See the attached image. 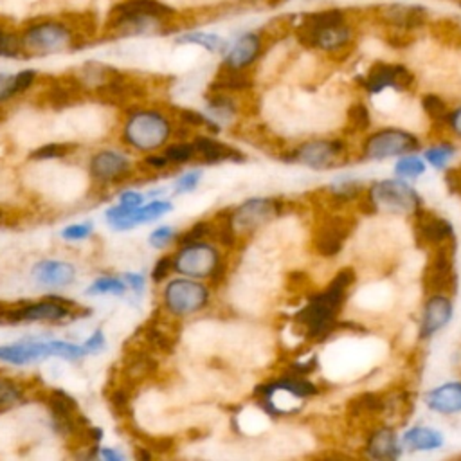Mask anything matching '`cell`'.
I'll return each mask as SVG.
<instances>
[{"instance_id":"obj_1","label":"cell","mask_w":461,"mask_h":461,"mask_svg":"<svg viewBox=\"0 0 461 461\" xmlns=\"http://www.w3.org/2000/svg\"><path fill=\"white\" fill-rule=\"evenodd\" d=\"M175 9L160 0H119L104 20V32L112 38L149 36L167 29Z\"/></svg>"},{"instance_id":"obj_2","label":"cell","mask_w":461,"mask_h":461,"mask_svg":"<svg viewBox=\"0 0 461 461\" xmlns=\"http://www.w3.org/2000/svg\"><path fill=\"white\" fill-rule=\"evenodd\" d=\"M355 283V270L342 268L330 281L324 292L310 297L308 304L295 313V322L301 324L312 340H321L335 330V317L346 299V290Z\"/></svg>"},{"instance_id":"obj_3","label":"cell","mask_w":461,"mask_h":461,"mask_svg":"<svg viewBox=\"0 0 461 461\" xmlns=\"http://www.w3.org/2000/svg\"><path fill=\"white\" fill-rule=\"evenodd\" d=\"M23 56H49L72 50L79 45L81 34L72 22L61 18H38L27 22L20 31Z\"/></svg>"},{"instance_id":"obj_4","label":"cell","mask_w":461,"mask_h":461,"mask_svg":"<svg viewBox=\"0 0 461 461\" xmlns=\"http://www.w3.org/2000/svg\"><path fill=\"white\" fill-rule=\"evenodd\" d=\"M295 36L304 47L333 52L344 49L351 41L353 32L340 9H321L303 18Z\"/></svg>"},{"instance_id":"obj_5","label":"cell","mask_w":461,"mask_h":461,"mask_svg":"<svg viewBox=\"0 0 461 461\" xmlns=\"http://www.w3.org/2000/svg\"><path fill=\"white\" fill-rule=\"evenodd\" d=\"M171 135V124L166 115L155 110H139L133 112L122 128L124 140L139 149L151 151L160 148Z\"/></svg>"},{"instance_id":"obj_6","label":"cell","mask_w":461,"mask_h":461,"mask_svg":"<svg viewBox=\"0 0 461 461\" xmlns=\"http://www.w3.org/2000/svg\"><path fill=\"white\" fill-rule=\"evenodd\" d=\"M85 348L65 342V340H45V342H16L0 346V360L14 366H23L45 357H63L77 360L85 355Z\"/></svg>"},{"instance_id":"obj_7","label":"cell","mask_w":461,"mask_h":461,"mask_svg":"<svg viewBox=\"0 0 461 461\" xmlns=\"http://www.w3.org/2000/svg\"><path fill=\"white\" fill-rule=\"evenodd\" d=\"M162 297H164V306L167 308L169 313L176 317H184V315L196 313L207 306L209 290L205 285L194 279L178 277L167 283Z\"/></svg>"},{"instance_id":"obj_8","label":"cell","mask_w":461,"mask_h":461,"mask_svg":"<svg viewBox=\"0 0 461 461\" xmlns=\"http://www.w3.org/2000/svg\"><path fill=\"white\" fill-rule=\"evenodd\" d=\"M376 209L391 212H414L420 207L418 193L402 180H382L367 191Z\"/></svg>"},{"instance_id":"obj_9","label":"cell","mask_w":461,"mask_h":461,"mask_svg":"<svg viewBox=\"0 0 461 461\" xmlns=\"http://www.w3.org/2000/svg\"><path fill=\"white\" fill-rule=\"evenodd\" d=\"M220 265V254L212 245L196 241L182 245L173 256V268L187 277H209Z\"/></svg>"},{"instance_id":"obj_10","label":"cell","mask_w":461,"mask_h":461,"mask_svg":"<svg viewBox=\"0 0 461 461\" xmlns=\"http://www.w3.org/2000/svg\"><path fill=\"white\" fill-rule=\"evenodd\" d=\"M418 139L403 130L385 128L371 133L364 142V157L369 160H384L389 157L403 155L407 151L418 149Z\"/></svg>"},{"instance_id":"obj_11","label":"cell","mask_w":461,"mask_h":461,"mask_svg":"<svg viewBox=\"0 0 461 461\" xmlns=\"http://www.w3.org/2000/svg\"><path fill=\"white\" fill-rule=\"evenodd\" d=\"M436 252L425 268L423 285L425 290L443 294L456 292V272H454V250L456 247L448 241L436 245Z\"/></svg>"},{"instance_id":"obj_12","label":"cell","mask_w":461,"mask_h":461,"mask_svg":"<svg viewBox=\"0 0 461 461\" xmlns=\"http://www.w3.org/2000/svg\"><path fill=\"white\" fill-rule=\"evenodd\" d=\"M360 81L369 94H378L385 88L409 90L414 83V74L400 63L376 61L369 67V70Z\"/></svg>"},{"instance_id":"obj_13","label":"cell","mask_w":461,"mask_h":461,"mask_svg":"<svg viewBox=\"0 0 461 461\" xmlns=\"http://www.w3.org/2000/svg\"><path fill=\"white\" fill-rule=\"evenodd\" d=\"M292 157L313 169H326L337 166L339 158L344 157V144L340 140H312L294 149Z\"/></svg>"},{"instance_id":"obj_14","label":"cell","mask_w":461,"mask_h":461,"mask_svg":"<svg viewBox=\"0 0 461 461\" xmlns=\"http://www.w3.org/2000/svg\"><path fill=\"white\" fill-rule=\"evenodd\" d=\"M351 221L342 216H330L326 218L315 230L313 247L321 256H335L340 252L346 238L351 232Z\"/></svg>"},{"instance_id":"obj_15","label":"cell","mask_w":461,"mask_h":461,"mask_svg":"<svg viewBox=\"0 0 461 461\" xmlns=\"http://www.w3.org/2000/svg\"><path fill=\"white\" fill-rule=\"evenodd\" d=\"M88 171L97 182H119L130 173V160L113 149L97 151L88 164Z\"/></svg>"},{"instance_id":"obj_16","label":"cell","mask_w":461,"mask_h":461,"mask_svg":"<svg viewBox=\"0 0 461 461\" xmlns=\"http://www.w3.org/2000/svg\"><path fill=\"white\" fill-rule=\"evenodd\" d=\"M277 212V203L268 198H250L243 202L232 214L234 229H256Z\"/></svg>"},{"instance_id":"obj_17","label":"cell","mask_w":461,"mask_h":461,"mask_svg":"<svg viewBox=\"0 0 461 461\" xmlns=\"http://www.w3.org/2000/svg\"><path fill=\"white\" fill-rule=\"evenodd\" d=\"M380 16L394 31H414L421 27L427 20V11L423 5L411 4H389L380 9Z\"/></svg>"},{"instance_id":"obj_18","label":"cell","mask_w":461,"mask_h":461,"mask_svg":"<svg viewBox=\"0 0 461 461\" xmlns=\"http://www.w3.org/2000/svg\"><path fill=\"white\" fill-rule=\"evenodd\" d=\"M416 214V238L421 241V243H427V245H439V243H445L448 240H452L454 236V229L452 225L441 218V216H436L429 211H414Z\"/></svg>"},{"instance_id":"obj_19","label":"cell","mask_w":461,"mask_h":461,"mask_svg":"<svg viewBox=\"0 0 461 461\" xmlns=\"http://www.w3.org/2000/svg\"><path fill=\"white\" fill-rule=\"evenodd\" d=\"M452 303L443 294H434L423 308L421 324H420V337L427 339L432 337L436 331H439L443 326L448 324L452 317Z\"/></svg>"},{"instance_id":"obj_20","label":"cell","mask_w":461,"mask_h":461,"mask_svg":"<svg viewBox=\"0 0 461 461\" xmlns=\"http://www.w3.org/2000/svg\"><path fill=\"white\" fill-rule=\"evenodd\" d=\"M261 47L263 43L259 34L245 32L232 43L223 63L234 68H247L258 59V56L261 54Z\"/></svg>"},{"instance_id":"obj_21","label":"cell","mask_w":461,"mask_h":461,"mask_svg":"<svg viewBox=\"0 0 461 461\" xmlns=\"http://www.w3.org/2000/svg\"><path fill=\"white\" fill-rule=\"evenodd\" d=\"M74 276L76 268L67 261L43 259L32 267V277L47 286H67L74 281Z\"/></svg>"},{"instance_id":"obj_22","label":"cell","mask_w":461,"mask_h":461,"mask_svg":"<svg viewBox=\"0 0 461 461\" xmlns=\"http://www.w3.org/2000/svg\"><path fill=\"white\" fill-rule=\"evenodd\" d=\"M429 409L441 414H454L461 411V382H447L439 387L430 389L425 394Z\"/></svg>"},{"instance_id":"obj_23","label":"cell","mask_w":461,"mask_h":461,"mask_svg":"<svg viewBox=\"0 0 461 461\" xmlns=\"http://www.w3.org/2000/svg\"><path fill=\"white\" fill-rule=\"evenodd\" d=\"M193 146H194V155H200L205 162H221V160L238 162V160H243V155L236 148H232L225 142L214 140L211 137L200 135L193 140Z\"/></svg>"},{"instance_id":"obj_24","label":"cell","mask_w":461,"mask_h":461,"mask_svg":"<svg viewBox=\"0 0 461 461\" xmlns=\"http://www.w3.org/2000/svg\"><path fill=\"white\" fill-rule=\"evenodd\" d=\"M276 391H285L290 393L292 396L297 398H306V396H313L317 394V385L312 384L310 380H306L304 376H295V375H285L281 380L263 385L258 389V393L261 394V398H268L272 396Z\"/></svg>"},{"instance_id":"obj_25","label":"cell","mask_w":461,"mask_h":461,"mask_svg":"<svg viewBox=\"0 0 461 461\" xmlns=\"http://www.w3.org/2000/svg\"><path fill=\"white\" fill-rule=\"evenodd\" d=\"M367 454L375 459H396L400 456L398 438L391 429H378L367 439Z\"/></svg>"},{"instance_id":"obj_26","label":"cell","mask_w":461,"mask_h":461,"mask_svg":"<svg viewBox=\"0 0 461 461\" xmlns=\"http://www.w3.org/2000/svg\"><path fill=\"white\" fill-rule=\"evenodd\" d=\"M402 443L411 450H436L443 445V436L430 427H412L403 434Z\"/></svg>"},{"instance_id":"obj_27","label":"cell","mask_w":461,"mask_h":461,"mask_svg":"<svg viewBox=\"0 0 461 461\" xmlns=\"http://www.w3.org/2000/svg\"><path fill=\"white\" fill-rule=\"evenodd\" d=\"M243 70L245 68H234V67H229V65L221 63L214 81L211 83V90L227 92V90H245V88H249L252 85V81Z\"/></svg>"},{"instance_id":"obj_28","label":"cell","mask_w":461,"mask_h":461,"mask_svg":"<svg viewBox=\"0 0 461 461\" xmlns=\"http://www.w3.org/2000/svg\"><path fill=\"white\" fill-rule=\"evenodd\" d=\"M146 342L158 349V351H164V353H171L175 349V342H176V337L175 333L164 326V321H151L144 326V331H142Z\"/></svg>"},{"instance_id":"obj_29","label":"cell","mask_w":461,"mask_h":461,"mask_svg":"<svg viewBox=\"0 0 461 461\" xmlns=\"http://www.w3.org/2000/svg\"><path fill=\"white\" fill-rule=\"evenodd\" d=\"M124 364H126V375L131 382L140 380L157 369V362L142 349H133Z\"/></svg>"},{"instance_id":"obj_30","label":"cell","mask_w":461,"mask_h":461,"mask_svg":"<svg viewBox=\"0 0 461 461\" xmlns=\"http://www.w3.org/2000/svg\"><path fill=\"white\" fill-rule=\"evenodd\" d=\"M385 409L384 396L376 393H362L355 396L348 403V414L349 416H364V414H378Z\"/></svg>"},{"instance_id":"obj_31","label":"cell","mask_w":461,"mask_h":461,"mask_svg":"<svg viewBox=\"0 0 461 461\" xmlns=\"http://www.w3.org/2000/svg\"><path fill=\"white\" fill-rule=\"evenodd\" d=\"M176 43H189V45H198L203 47L209 52H220L225 49V40H221L218 34L212 32H203V31H191L184 32L176 38Z\"/></svg>"},{"instance_id":"obj_32","label":"cell","mask_w":461,"mask_h":461,"mask_svg":"<svg viewBox=\"0 0 461 461\" xmlns=\"http://www.w3.org/2000/svg\"><path fill=\"white\" fill-rule=\"evenodd\" d=\"M23 56L18 31L9 29L0 22V58H20Z\"/></svg>"},{"instance_id":"obj_33","label":"cell","mask_w":461,"mask_h":461,"mask_svg":"<svg viewBox=\"0 0 461 461\" xmlns=\"http://www.w3.org/2000/svg\"><path fill=\"white\" fill-rule=\"evenodd\" d=\"M77 149V144L74 142H49L34 151H31L32 160H50V158H63Z\"/></svg>"},{"instance_id":"obj_34","label":"cell","mask_w":461,"mask_h":461,"mask_svg":"<svg viewBox=\"0 0 461 461\" xmlns=\"http://www.w3.org/2000/svg\"><path fill=\"white\" fill-rule=\"evenodd\" d=\"M171 209H173V205H171L169 202H166V200H153V202H149V203L144 205V207H137V209L133 211L131 218H133V223H135V225H139V223H148V221H153V220H157L158 216L169 212Z\"/></svg>"},{"instance_id":"obj_35","label":"cell","mask_w":461,"mask_h":461,"mask_svg":"<svg viewBox=\"0 0 461 461\" xmlns=\"http://www.w3.org/2000/svg\"><path fill=\"white\" fill-rule=\"evenodd\" d=\"M23 398V389L11 378L0 376V411L11 409Z\"/></svg>"},{"instance_id":"obj_36","label":"cell","mask_w":461,"mask_h":461,"mask_svg":"<svg viewBox=\"0 0 461 461\" xmlns=\"http://www.w3.org/2000/svg\"><path fill=\"white\" fill-rule=\"evenodd\" d=\"M421 106H423L425 113L429 115V119H432L434 122H445L448 119V113H450L448 106L436 94H425L421 97Z\"/></svg>"},{"instance_id":"obj_37","label":"cell","mask_w":461,"mask_h":461,"mask_svg":"<svg viewBox=\"0 0 461 461\" xmlns=\"http://www.w3.org/2000/svg\"><path fill=\"white\" fill-rule=\"evenodd\" d=\"M456 148L450 142H439L429 149H425V160L432 164L436 169H443L447 162L454 157Z\"/></svg>"},{"instance_id":"obj_38","label":"cell","mask_w":461,"mask_h":461,"mask_svg":"<svg viewBox=\"0 0 461 461\" xmlns=\"http://www.w3.org/2000/svg\"><path fill=\"white\" fill-rule=\"evenodd\" d=\"M371 124V113L367 110L366 104L362 103H355L349 106L348 110V126L353 131H366Z\"/></svg>"},{"instance_id":"obj_39","label":"cell","mask_w":461,"mask_h":461,"mask_svg":"<svg viewBox=\"0 0 461 461\" xmlns=\"http://www.w3.org/2000/svg\"><path fill=\"white\" fill-rule=\"evenodd\" d=\"M126 292V285L117 279V277H99L95 279L90 288L86 290V294L90 295H99V294H115V295H121Z\"/></svg>"},{"instance_id":"obj_40","label":"cell","mask_w":461,"mask_h":461,"mask_svg":"<svg viewBox=\"0 0 461 461\" xmlns=\"http://www.w3.org/2000/svg\"><path fill=\"white\" fill-rule=\"evenodd\" d=\"M394 173L398 176H405V178H416L421 173H425V162L414 155L411 157H402L396 164H394Z\"/></svg>"},{"instance_id":"obj_41","label":"cell","mask_w":461,"mask_h":461,"mask_svg":"<svg viewBox=\"0 0 461 461\" xmlns=\"http://www.w3.org/2000/svg\"><path fill=\"white\" fill-rule=\"evenodd\" d=\"M108 402L113 414H117L119 418L130 416V393L124 387L112 389V393L108 394Z\"/></svg>"},{"instance_id":"obj_42","label":"cell","mask_w":461,"mask_h":461,"mask_svg":"<svg viewBox=\"0 0 461 461\" xmlns=\"http://www.w3.org/2000/svg\"><path fill=\"white\" fill-rule=\"evenodd\" d=\"M164 157L167 158V162L173 164H184L187 160H191L194 157V146L189 142H176L166 148Z\"/></svg>"},{"instance_id":"obj_43","label":"cell","mask_w":461,"mask_h":461,"mask_svg":"<svg viewBox=\"0 0 461 461\" xmlns=\"http://www.w3.org/2000/svg\"><path fill=\"white\" fill-rule=\"evenodd\" d=\"M36 77H38V72L34 68H23L20 72H16L13 76V88H14V94L20 95L23 94L25 90H29L34 83H36Z\"/></svg>"},{"instance_id":"obj_44","label":"cell","mask_w":461,"mask_h":461,"mask_svg":"<svg viewBox=\"0 0 461 461\" xmlns=\"http://www.w3.org/2000/svg\"><path fill=\"white\" fill-rule=\"evenodd\" d=\"M209 232H211V223H207V221H198V223H194L191 229H187V230L178 238V245H187V243L202 241L205 236H209Z\"/></svg>"},{"instance_id":"obj_45","label":"cell","mask_w":461,"mask_h":461,"mask_svg":"<svg viewBox=\"0 0 461 461\" xmlns=\"http://www.w3.org/2000/svg\"><path fill=\"white\" fill-rule=\"evenodd\" d=\"M178 117H180V121H184L189 126H211L212 131H218V126L211 119L202 115L200 112L187 110V108H178Z\"/></svg>"},{"instance_id":"obj_46","label":"cell","mask_w":461,"mask_h":461,"mask_svg":"<svg viewBox=\"0 0 461 461\" xmlns=\"http://www.w3.org/2000/svg\"><path fill=\"white\" fill-rule=\"evenodd\" d=\"M200 178H202V171H189V173H184V175L176 180V184H175V193H189V191H193V189L198 185Z\"/></svg>"},{"instance_id":"obj_47","label":"cell","mask_w":461,"mask_h":461,"mask_svg":"<svg viewBox=\"0 0 461 461\" xmlns=\"http://www.w3.org/2000/svg\"><path fill=\"white\" fill-rule=\"evenodd\" d=\"M92 234V223H76V225H68L61 230V238L65 240H83L88 238Z\"/></svg>"},{"instance_id":"obj_48","label":"cell","mask_w":461,"mask_h":461,"mask_svg":"<svg viewBox=\"0 0 461 461\" xmlns=\"http://www.w3.org/2000/svg\"><path fill=\"white\" fill-rule=\"evenodd\" d=\"M173 238H175V229L169 227V225H162V227L155 229V230L149 234V243H151L153 247H164V245H167Z\"/></svg>"},{"instance_id":"obj_49","label":"cell","mask_w":461,"mask_h":461,"mask_svg":"<svg viewBox=\"0 0 461 461\" xmlns=\"http://www.w3.org/2000/svg\"><path fill=\"white\" fill-rule=\"evenodd\" d=\"M173 268V258L171 256H162L157 265L153 267V272H151V277L155 283H160L162 279H166V276L169 274V270Z\"/></svg>"},{"instance_id":"obj_50","label":"cell","mask_w":461,"mask_h":461,"mask_svg":"<svg viewBox=\"0 0 461 461\" xmlns=\"http://www.w3.org/2000/svg\"><path fill=\"white\" fill-rule=\"evenodd\" d=\"M18 303H7V301H0V324H16V310H18Z\"/></svg>"},{"instance_id":"obj_51","label":"cell","mask_w":461,"mask_h":461,"mask_svg":"<svg viewBox=\"0 0 461 461\" xmlns=\"http://www.w3.org/2000/svg\"><path fill=\"white\" fill-rule=\"evenodd\" d=\"M83 348H85L86 353H97V351H101V349L104 348V333H103L101 330H95V331L85 340Z\"/></svg>"},{"instance_id":"obj_52","label":"cell","mask_w":461,"mask_h":461,"mask_svg":"<svg viewBox=\"0 0 461 461\" xmlns=\"http://www.w3.org/2000/svg\"><path fill=\"white\" fill-rule=\"evenodd\" d=\"M144 202V196L137 191H124L121 196H119V203L122 207H128V209H137L140 207V203Z\"/></svg>"},{"instance_id":"obj_53","label":"cell","mask_w":461,"mask_h":461,"mask_svg":"<svg viewBox=\"0 0 461 461\" xmlns=\"http://www.w3.org/2000/svg\"><path fill=\"white\" fill-rule=\"evenodd\" d=\"M13 76L14 74H0V103L16 95L13 88Z\"/></svg>"},{"instance_id":"obj_54","label":"cell","mask_w":461,"mask_h":461,"mask_svg":"<svg viewBox=\"0 0 461 461\" xmlns=\"http://www.w3.org/2000/svg\"><path fill=\"white\" fill-rule=\"evenodd\" d=\"M144 164L146 166H149V167H153V169H162V167H166L169 162H167V158L162 155H148L146 158H144Z\"/></svg>"},{"instance_id":"obj_55","label":"cell","mask_w":461,"mask_h":461,"mask_svg":"<svg viewBox=\"0 0 461 461\" xmlns=\"http://www.w3.org/2000/svg\"><path fill=\"white\" fill-rule=\"evenodd\" d=\"M447 121L450 122V128L454 130V133L461 137V106L456 108L452 113H448Z\"/></svg>"},{"instance_id":"obj_56","label":"cell","mask_w":461,"mask_h":461,"mask_svg":"<svg viewBox=\"0 0 461 461\" xmlns=\"http://www.w3.org/2000/svg\"><path fill=\"white\" fill-rule=\"evenodd\" d=\"M124 277H126L130 288H133L135 292H142V288H144V276H140V274H131V272H130V274H126Z\"/></svg>"},{"instance_id":"obj_57","label":"cell","mask_w":461,"mask_h":461,"mask_svg":"<svg viewBox=\"0 0 461 461\" xmlns=\"http://www.w3.org/2000/svg\"><path fill=\"white\" fill-rule=\"evenodd\" d=\"M99 456L104 457V459H108V461H121V459H122V454H119V452H115V450H112V448H101V450H99Z\"/></svg>"}]
</instances>
